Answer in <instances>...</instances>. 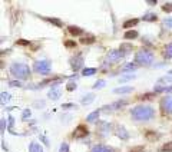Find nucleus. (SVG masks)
Listing matches in <instances>:
<instances>
[{
  "mask_svg": "<svg viewBox=\"0 0 172 152\" xmlns=\"http://www.w3.org/2000/svg\"><path fill=\"white\" fill-rule=\"evenodd\" d=\"M153 113H155V111L151 106H145V105L135 106L131 112L132 118L135 121H149V119L153 118Z\"/></svg>",
  "mask_w": 172,
  "mask_h": 152,
  "instance_id": "f257e3e1",
  "label": "nucleus"
},
{
  "mask_svg": "<svg viewBox=\"0 0 172 152\" xmlns=\"http://www.w3.org/2000/svg\"><path fill=\"white\" fill-rule=\"evenodd\" d=\"M10 72L17 79H27L30 76V69L25 63H13L10 66Z\"/></svg>",
  "mask_w": 172,
  "mask_h": 152,
  "instance_id": "f03ea898",
  "label": "nucleus"
},
{
  "mask_svg": "<svg viewBox=\"0 0 172 152\" xmlns=\"http://www.w3.org/2000/svg\"><path fill=\"white\" fill-rule=\"evenodd\" d=\"M135 60H136L138 63H141V65H151L152 60H153V55L148 50H141L136 53Z\"/></svg>",
  "mask_w": 172,
  "mask_h": 152,
  "instance_id": "7ed1b4c3",
  "label": "nucleus"
},
{
  "mask_svg": "<svg viewBox=\"0 0 172 152\" xmlns=\"http://www.w3.org/2000/svg\"><path fill=\"white\" fill-rule=\"evenodd\" d=\"M35 71L42 75H47L50 72V63L47 60H37L35 62Z\"/></svg>",
  "mask_w": 172,
  "mask_h": 152,
  "instance_id": "20e7f679",
  "label": "nucleus"
},
{
  "mask_svg": "<svg viewBox=\"0 0 172 152\" xmlns=\"http://www.w3.org/2000/svg\"><path fill=\"white\" fill-rule=\"evenodd\" d=\"M161 108L163 109V112L167 113H172V96H167L161 101Z\"/></svg>",
  "mask_w": 172,
  "mask_h": 152,
  "instance_id": "39448f33",
  "label": "nucleus"
},
{
  "mask_svg": "<svg viewBox=\"0 0 172 152\" xmlns=\"http://www.w3.org/2000/svg\"><path fill=\"white\" fill-rule=\"evenodd\" d=\"M123 55H125V53H123L122 50H112L111 53L106 56V59L109 62H115V60H118V59H121Z\"/></svg>",
  "mask_w": 172,
  "mask_h": 152,
  "instance_id": "423d86ee",
  "label": "nucleus"
},
{
  "mask_svg": "<svg viewBox=\"0 0 172 152\" xmlns=\"http://www.w3.org/2000/svg\"><path fill=\"white\" fill-rule=\"evenodd\" d=\"M88 132H89V131H88L86 125H79V126L75 129L73 133H75L76 138H82V136H86V135H88Z\"/></svg>",
  "mask_w": 172,
  "mask_h": 152,
  "instance_id": "0eeeda50",
  "label": "nucleus"
},
{
  "mask_svg": "<svg viewBox=\"0 0 172 152\" xmlns=\"http://www.w3.org/2000/svg\"><path fill=\"white\" fill-rule=\"evenodd\" d=\"M59 96H60V88L53 86L50 89V92H49V98L53 99V101H56V99H59Z\"/></svg>",
  "mask_w": 172,
  "mask_h": 152,
  "instance_id": "6e6552de",
  "label": "nucleus"
},
{
  "mask_svg": "<svg viewBox=\"0 0 172 152\" xmlns=\"http://www.w3.org/2000/svg\"><path fill=\"white\" fill-rule=\"evenodd\" d=\"M67 30H69V33L73 35V36L82 35V29H81V27H77V26H69V27H67Z\"/></svg>",
  "mask_w": 172,
  "mask_h": 152,
  "instance_id": "1a4fd4ad",
  "label": "nucleus"
},
{
  "mask_svg": "<svg viewBox=\"0 0 172 152\" xmlns=\"http://www.w3.org/2000/svg\"><path fill=\"white\" fill-rule=\"evenodd\" d=\"M81 65H82V57L81 56H77L76 59L72 60V69H73V71H77V69L81 67Z\"/></svg>",
  "mask_w": 172,
  "mask_h": 152,
  "instance_id": "9d476101",
  "label": "nucleus"
},
{
  "mask_svg": "<svg viewBox=\"0 0 172 152\" xmlns=\"http://www.w3.org/2000/svg\"><path fill=\"white\" fill-rule=\"evenodd\" d=\"M133 91V88H131V86H123V88H116L115 89V93H131V92Z\"/></svg>",
  "mask_w": 172,
  "mask_h": 152,
  "instance_id": "9b49d317",
  "label": "nucleus"
},
{
  "mask_svg": "<svg viewBox=\"0 0 172 152\" xmlns=\"http://www.w3.org/2000/svg\"><path fill=\"white\" fill-rule=\"evenodd\" d=\"M93 99H95V95H93V93H89V95H86V96L82 99V103H83V105H89V103L93 102Z\"/></svg>",
  "mask_w": 172,
  "mask_h": 152,
  "instance_id": "f8f14e48",
  "label": "nucleus"
},
{
  "mask_svg": "<svg viewBox=\"0 0 172 152\" xmlns=\"http://www.w3.org/2000/svg\"><path fill=\"white\" fill-rule=\"evenodd\" d=\"M92 152H112L109 148L103 147V145H96L95 148H92Z\"/></svg>",
  "mask_w": 172,
  "mask_h": 152,
  "instance_id": "ddd939ff",
  "label": "nucleus"
},
{
  "mask_svg": "<svg viewBox=\"0 0 172 152\" xmlns=\"http://www.w3.org/2000/svg\"><path fill=\"white\" fill-rule=\"evenodd\" d=\"M98 116H99V111H95V112H92L91 115H88V118H86V121L88 122H93V121H96Z\"/></svg>",
  "mask_w": 172,
  "mask_h": 152,
  "instance_id": "4468645a",
  "label": "nucleus"
},
{
  "mask_svg": "<svg viewBox=\"0 0 172 152\" xmlns=\"http://www.w3.org/2000/svg\"><path fill=\"white\" fill-rule=\"evenodd\" d=\"M138 36V32L136 30H128L125 33V39H135Z\"/></svg>",
  "mask_w": 172,
  "mask_h": 152,
  "instance_id": "2eb2a0df",
  "label": "nucleus"
},
{
  "mask_svg": "<svg viewBox=\"0 0 172 152\" xmlns=\"http://www.w3.org/2000/svg\"><path fill=\"white\" fill-rule=\"evenodd\" d=\"M95 72H96V69H93V67H86V69L82 71V73H83V76H91L95 75Z\"/></svg>",
  "mask_w": 172,
  "mask_h": 152,
  "instance_id": "dca6fc26",
  "label": "nucleus"
},
{
  "mask_svg": "<svg viewBox=\"0 0 172 152\" xmlns=\"http://www.w3.org/2000/svg\"><path fill=\"white\" fill-rule=\"evenodd\" d=\"M136 67H138V66H136V65H133V63H126V65H125L123 67H122V71H123V72H128V71H135Z\"/></svg>",
  "mask_w": 172,
  "mask_h": 152,
  "instance_id": "f3484780",
  "label": "nucleus"
},
{
  "mask_svg": "<svg viewBox=\"0 0 172 152\" xmlns=\"http://www.w3.org/2000/svg\"><path fill=\"white\" fill-rule=\"evenodd\" d=\"M81 42L82 43H93L95 42V36H86V37H82L81 39Z\"/></svg>",
  "mask_w": 172,
  "mask_h": 152,
  "instance_id": "a211bd4d",
  "label": "nucleus"
},
{
  "mask_svg": "<svg viewBox=\"0 0 172 152\" xmlns=\"http://www.w3.org/2000/svg\"><path fill=\"white\" fill-rule=\"evenodd\" d=\"M135 25H138V19H133V20L125 22V23H123V27H125V29H128V27H132V26H135Z\"/></svg>",
  "mask_w": 172,
  "mask_h": 152,
  "instance_id": "6ab92c4d",
  "label": "nucleus"
},
{
  "mask_svg": "<svg viewBox=\"0 0 172 152\" xmlns=\"http://www.w3.org/2000/svg\"><path fill=\"white\" fill-rule=\"evenodd\" d=\"M10 95H9V93H6V92H3V93H2V103H7V102L10 101Z\"/></svg>",
  "mask_w": 172,
  "mask_h": 152,
  "instance_id": "aec40b11",
  "label": "nucleus"
},
{
  "mask_svg": "<svg viewBox=\"0 0 172 152\" xmlns=\"http://www.w3.org/2000/svg\"><path fill=\"white\" fill-rule=\"evenodd\" d=\"M162 152H172V142H168L162 147Z\"/></svg>",
  "mask_w": 172,
  "mask_h": 152,
  "instance_id": "412c9836",
  "label": "nucleus"
},
{
  "mask_svg": "<svg viewBox=\"0 0 172 152\" xmlns=\"http://www.w3.org/2000/svg\"><path fill=\"white\" fill-rule=\"evenodd\" d=\"M146 138L149 139V141H157L158 138V135H155V132H146Z\"/></svg>",
  "mask_w": 172,
  "mask_h": 152,
  "instance_id": "4be33fe9",
  "label": "nucleus"
},
{
  "mask_svg": "<svg viewBox=\"0 0 172 152\" xmlns=\"http://www.w3.org/2000/svg\"><path fill=\"white\" fill-rule=\"evenodd\" d=\"M157 92H172V86H165V88H162V86H157V89H155Z\"/></svg>",
  "mask_w": 172,
  "mask_h": 152,
  "instance_id": "5701e85b",
  "label": "nucleus"
},
{
  "mask_svg": "<svg viewBox=\"0 0 172 152\" xmlns=\"http://www.w3.org/2000/svg\"><path fill=\"white\" fill-rule=\"evenodd\" d=\"M105 85H106V82L105 81H98L96 83L93 85V88H95V89H101V88H103Z\"/></svg>",
  "mask_w": 172,
  "mask_h": 152,
  "instance_id": "b1692460",
  "label": "nucleus"
},
{
  "mask_svg": "<svg viewBox=\"0 0 172 152\" xmlns=\"http://www.w3.org/2000/svg\"><path fill=\"white\" fill-rule=\"evenodd\" d=\"M165 52H167V56L172 57V43H169V45L167 46V49H165Z\"/></svg>",
  "mask_w": 172,
  "mask_h": 152,
  "instance_id": "393cba45",
  "label": "nucleus"
},
{
  "mask_svg": "<svg viewBox=\"0 0 172 152\" xmlns=\"http://www.w3.org/2000/svg\"><path fill=\"white\" fill-rule=\"evenodd\" d=\"M76 89V83L75 82H69L67 83V91H75Z\"/></svg>",
  "mask_w": 172,
  "mask_h": 152,
  "instance_id": "a878e982",
  "label": "nucleus"
},
{
  "mask_svg": "<svg viewBox=\"0 0 172 152\" xmlns=\"http://www.w3.org/2000/svg\"><path fill=\"white\" fill-rule=\"evenodd\" d=\"M162 9H163V12H172V3H167Z\"/></svg>",
  "mask_w": 172,
  "mask_h": 152,
  "instance_id": "bb28decb",
  "label": "nucleus"
},
{
  "mask_svg": "<svg viewBox=\"0 0 172 152\" xmlns=\"http://www.w3.org/2000/svg\"><path fill=\"white\" fill-rule=\"evenodd\" d=\"M163 25L167 26V27H172V17H168V19H165Z\"/></svg>",
  "mask_w": 172,
  "mask_h": 152,
  "instance_id": "cd10ccee",
  "label": "nucleus"
},
{
  "mask_svg": "<svg viewBox=\"0 0 172 152\" xmlns=\"http://www.w3.org/2000/svg\"><path fill=\"white\" fill-rule=\"evenodd\" d=\"M75 45H76V43H75V42H72V40H66L65 42V46H66V47H69V49H71V47H75Z\"/></svg>",
  "mask_w": 172,
  "mask_h": 152,
  "instance_id": "c85d7f7f",
  "label": "nucleus"
},
{
  "mask_svg": "<svg viewBox=\"0 0 172 152\" xmlns=\"http://www.w3.org/2000/svg\"><path fill=\"white\" fill-rule=\"evenodd\" d=\"M145 20H157V15H146Z\"/></svg>",
  "mask_w": 172,
  "mask_h": 152,
  "instance_id": "c756f323",
  "label": "nucleus"
},
{
  "mask_svg": "<svg viewBox=\"0 0 172 152\" xmlns=\"http://www.w3.org/2000/svg\"><path fill=\"white\" fill-rule=\"evenodd\" d=\"M60 152H69V145H67V143H63L60 147Z\"/></svg>",
  "mask_w": 172,
  "mask_h": 152,
  "instance_id": "7c9ffc66",
  "label": "nucleus"
},
{
  "mask_svg": "<svg viewBox=\"0 0 172 152\" xmlns=\"http://www.w3.org/2000/svg\"><path fill=\"white\" fill-rule=\"evenodd\" d=\"M49 22H50V23H53V25H56V26H62V22L57 20V19H49Z\"/></svg>",
  "mask_w": 172,
  "mask_h": 152,
  "instance_id": "2f4dec72",
  "label": "nucleus"
},
{
  "mask_svg": "<svg viewBox=\"0 0 172 152\" xmlns=\"http://www.w3.org/2000/svg\"><path fill=\"white\" fill-rule=\"evenodd\" d=\"M155 96V93H145V95H142V99H149V98H153Z\"/></svg>",
  "mask_w": 172,
  "mask_h": 152,
  "instance_id": "473e14b6",
  "label": "nucleus"
},
{
  "mask_svg": "<svg viewBox=\"0 0 172 152\" xmlns=\"http://www.w3.org/2000/svg\"><path fill=\"white\" fill-rule=\"evenodd\" d=\"M131 152H143V147H136V148H133V149H131Z\"/></svg>",
  "mask_w": 172,
  "mask_h": 152,
  "instance_id": "72a5a7b5",
  "label": "nucleus"
},
{
  "mask_svg": "<svg viewBox=\"0 0 172 152\" xmlns=\"http://www.w3.org/2000/svg\"><path fill=\"white\" fill-rule=\"evenodd\" d=\"M135 76L133 75H129V76H125V78H121V82H125V81H129V79H133Z\"/></svg>",
  "mask_w": 172,
  "mask_h": 152,
  "instance_id": "f704fd0d",
  "label": "nucleus"
},
{
  "mask_svg": "<svg viewBox=\"0 0 172 152\" xmlns=\"http://www.w3.org/2000/svg\"><path fill=\"white\" fill-rule=\"evenodd\" d=\"M22 83L19 81H13V82H10V86H20Z\"/></svg>",
  "mask_w": 172,
  "mask_h": 152,
  "instance_id": "c9c22d12",
  "label": "nucleus"
},
{
  "mask_svg": "<svg viewBox=\"0 0 172 152\" xmlns=\"http://www.w3.org/2000/svg\"><path fill=\"white\" fill-rule=\"evenodd\" d=\"M17 43H19V45H29V42L25 40V39H20V40H17Z\"/></svg>",
  "mask_w": 172,
  "mask_h": 152,
  "instance_id": "e433bc0d",
  "label": "nucleus"
},
{
  "mask_svg": "<svg viewBox=\"0 0 172 152\" xmlns=\"http://www.w3.org/2000/svg\"><path fill=\"white\" fill-rule=\"evenodd\" d=\"M27 115H30V112H27V111H26L25 113H23V118H27Z\"/></svg>",
  "mask_w": 172,
  "mask_h": 152,
  "instance_id": "4c0bfd02",
  "label": "nucleus"
}]
</instances>
